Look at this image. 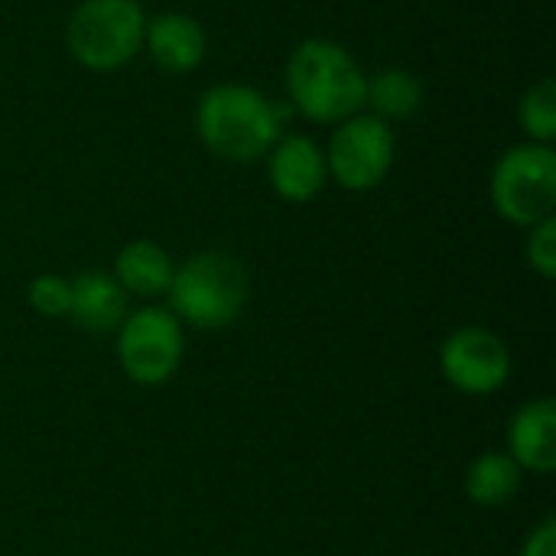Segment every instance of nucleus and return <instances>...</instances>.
I'll list each match as a JSON object with an SVG mask.
<instances>
[{"mask_svg":"<svg viewBox=\"0 0 556 556\" xmlns=\"http://www.w3.org/2000/svg\"><path fill=\"white\" fill-rule=\"evenodd\" d=\"M283 81L290 104L313 124H342L365 108L368 75L332 39H303L287 59Z\"/></svg>","mask_w":556,"mask_h":556,"instance_id":"nucleus-1","label":"nucleus"},{"mask_svg":"<svg viewBox=\"0 0 556 556\" xmlns=\"http://www.w3.org/2000/svg\"><path fill=\"white\" fill-rule=\"evenodd\" d=\"M195 134L218 160L254 163L283 137V111L251 85L222 81L199 98Z\"/></svg>","mask_w":556,"mask_h":556,"instance_id":"nucleus-2","label":"nucleus"},{"mask_svg":"<svg viewBox=\"0 0 556 556\" xmlns=\"http://www.w3.org/2000/svg\"><path fill=\"white\" fill-rule=\"evenodd\" d=\"M169 313L195 329H222L248 303V270L228 251H202L173 270Z\"/></svg>","mask_w":556,"mask_h":556,"instance_id":"nucleus-3","label":"nucleus"},{"mask_svg":"<svg viewBox=\"0 0 556 556\" xmlns=\"http://www.w3.org/2000/svg\"><path fill=\"white\" fill-rule=\"evenodd\" d=\"M143 29L140 0H81L65 23V46L81 68L114 72L143 49Z\"/></svg>","mask_w":556,"mask_h":556,"instance_id":"nucleus-4","label":"nucleus"},{"mask_svg":"<svg viewBox=\"0 0 556 556\" xmlns=\"http://www.w3.org/2000/svg\"><path fill=\"white\" fill-rule=\"evenodd\" d=\"M492 205L495 212L521 228H534L551 218L556 205V153L551 143H515L492 169Z\"/></svg>","mask_w":556,"mask_h":556,"instance_id":"nucleus-5","label":"nucleus"},{"mask_svg":"<svg viewBox=\"0 0 556 556\" xmlns=\"http://www.w3.org/2000/svg\"><path fill=\"white\" fill-rule=\"evenodd\" d=\"M323 153L329 179H336L349 192H368L391 173L397 137L388 121L358 111L336 124Z\"/></svg>","mask_w":556,"mask_h":556,"instance_id":"nucleus-6","label":"nucleus"},{"mask_svg":"<svg viewBox=\"0 0 556 556\" xmlns=\"http://www.w3.org/2000/svg\"><path fill=\"white\" fill-rule=\"evenodd\" d=\"M182 323L160 306H143L117 326V358L130 381L143 388L166 384L182 362Z\"/></svg>","mask_w":556,"mask_h":556,"instance_id":"nucleus-7","label":"nucleus"},{"mask_svg":"<svg viewBox=\"0 0 556 556\" xmlns=\"http://www.w3.org/2000/svg\"><path fill=\"white\" fill-rule=\"evenodd\" d=\"M440 368L463 394H492L511 375V352L495 332L466 326L443 342Z\"/></svg>","mask_w":556,"mask_h":556,"instance_id":"nucleus-8","label":"nucleus"},{"mask_svg":"<svg viewBox=\"0 0 556 556\" xmlns=\"http://www.w3.org/2000/svg\"><path fill=\"white\" fill-rule=\"evenodd\" d=\"M267 179L283 202L303 205L316 199L323 186L329 182L323 147L306 134L280 137L267 153Z\"/></svg>","mask_w":556,"mask_h":556,"instance_id":"nucleus-9","label":"nucleus"},{"mask_svg":"<svg viewBox=\"0 0 556 556\" xmlns=\"http://www.w3.org/2000/svg\"><path fill=\"white\" fill-rule=\"evenodd\" d=\"M143 49L153 59V65L163 68L166 75H186L202 65L208 39L195 16L169 10V13L147 20Z\"/></svg>","mask_w":556,"mask_h":556,"instance_id":"nucleus-10","label":"nucleus"},{"mask_svg":"<svg viewBox=\"0 0 556 556\" xmlns=\"http://www.w3.org/2000/svg\"><path fill=\"white\" fill-rule=\"evenodd\" d=\"M68 316L75 319L81 332H91V336L114 332L127 316V293L111 274L85 270L72 280Z\"/></svg>","mask_w":556,"mask_h":556,"instance_id":"nucleus-11","label":"nucleus"},{"mask_svg":"<svg viewBox=\"0 0 556 556\" xmlns=\"http://www.w3.org/2000/svg\"><path fill=\"white\" fill-rule=\"evenodd\" d=\"M511 459L531 472H554L556 469V407L551 397H538L525 404L508 430Z\"/></svg>","mask_w":556,"mask_h":556,"instance_id":"nucleus-12","label":"nucleus"},{"mask_svg":"<svg viewBox=\"0 0 556 556\" xmlns=\"http://www.w3.org/2000/svg\"><path fill=\"white\" fill-rule=\"evenodd\" d=\"M173 261L156 241H127L114 257V280L124 293L134 296H160L169 290Z\"/></svg>","mask_w":556,"mask_h":556,"instance_id":"nucleus-13","label":"nucleus"},{"mask_svg":"<svg viewBox=\"0 0 556 556\" xmlns=\"http://www.w3.org/2000/svg\"><path fill=\"white\" fill-rule=\"evenodd\" d=\"M420 104H424V85L414 72L381 68L368 78V88H365V108H371L368 114L391 124V121L414 117Z\"/></svg>","mask_w":556,"mask_h":556,"instance_id":"nucleus-14","label":"nucleus"},{"mask_svg":"<svg viewBox=\"0 0 556 556\" xmlns=\"http://www.w3.org/2000/svg\"><path fill=\"white\" fill-rule=\"evenodd\" d=\"M521 489V466L508 453H482L466 472V495L479 508H502Z\"/></svg>","mask_w":556,"mask_h":556,"instance_id":"nucleus-15","label":"nucleus"},{"mask_svg":"<svg viewBox=\"0 0 556 556\" xmlns=\"http://www.w3.org/2000/svg\"><path fill=\"white\" fill-rule=\"evenodd\" d=\"M518 124L528 140L551 143L556 137V85L551 78L531 85L518 101Z\"/></svg>","mask_w":556,"mask_h":556,"instance_id":"nucleus-16","label":"nucleus"},{"mask_svg":"<svg viewBox=\"0 0 556 556\" xmlns=\"http://www.w3.org/2000/svg\"><path fill=\"white\" fill-rule=\"evenodd\" d=\"M29 296V306L49 319H59V316H68V303H72V280L59 277V274H42L29 283L26 290Z\"/></svg>","mask_w":556,"mask_h":556,"instance_id":"nucleus-17","label":"nucleus"},{"mask_svg":"<svg viewBox=\"0 0 556 556\" xmlns=\"http://www.w3.org/2000/svg\"><path fill=\"white\" fill-rule=\"evenodd\" d=\"M528 264L544 277L554 280L556 277V218H544L531 228L528 238Z\"/></svg>","mask_w":556,"mask_h":556,"instance_id":"nucleus-18","label":"nucleus"},{"mask_svg":"<svg viewBox=\"0 0 556 556\" xmlns=\"http://www.w3.org/2000/svg\"><path fill=\"white\" fill-rule=\"evenodd\" d=\"M521 556H556V521H544L538 531H531Z\"/></svg>","mask_w":556,"mask_h":556,"instance_id":"nucleus-19","label":"nucleus"}]
</instances>
